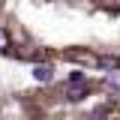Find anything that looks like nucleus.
I'll use <instances>...</instances> for the list:
<instances>
[{"mask_svg": "<svg viewBox=\"0 0 120 120\" xmlns=\"http://www.w3.org/2000/svg\"><path fill=\"white\" fill-rule=\"evenodd\" d=\"M0 57L117 72L120 30L87 0H0Z\"/></svg>", "mask_w": 120, "mask_h": 120, "instance_id": "f257e3e1", "label": "nucleus"}, {"mask_svg": "<svg viewBox=\"0 0 120 120\" xmlns=\"http://www.w3.org/2000/svg\"><path fill=\"white\" fill-rule=\"evenodd\" d=\"M12 105L21 120H120V87L93 69H78L15 90Z\"/></svg>", "mask_w": 120, "mask_h": 120, "instance_id": "f03ea898", "label": "nucleus"}, {"mask_svg": "<svg viewBox=\"0 0 120 120\" xmlns=\"http://www.w3.org/2000/svg\"><path fill=\"white\" fill-rule=\"evenodd\" d=\"M87 3H93V6L120 30V0H87Z\"/></svg>", "mask_w": 120, "mask_h": 120, "instance_id": "7ed1b4c3", "label": "nucleus"}, {"mask_svg": "<svg viewBox=\"0 0 120 120\" xmlns=\"http://www.w3.org/2000/svg\"><path fill=\"white\" fill-rule=\"evenodd\" d=\"M0 120H21L18 111H15V105H12V96H9V99L0 96Z\"/></svg>", "mask_w": 120, "mask_h": 120, "instance_id": "20e7f679", "label": "nucleus"}]
</instances>
